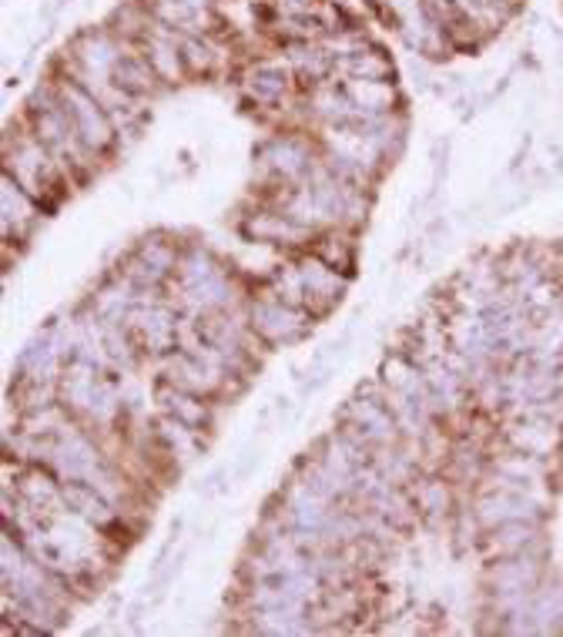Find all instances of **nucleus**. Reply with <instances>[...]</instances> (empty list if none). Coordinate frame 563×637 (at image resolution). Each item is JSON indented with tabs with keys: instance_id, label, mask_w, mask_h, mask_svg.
<instances>
[{
	"instance_id": "f257e3e1",
	"label": "nucleus",
	"mask_w": 563,
	"mask_h": 637,
	"mask_svg": "<svg viewBox=\"0 0 563 637\" xmlns=\"http://www.w3.org/2000/svg\"><path fill=\"white\" fill-rule=\"evenodd\" d=\"M111 71H115V84L124 91H148L155 84V71L145 61L124 58V61H115Z\"/></svg>"
}]
</instances>
